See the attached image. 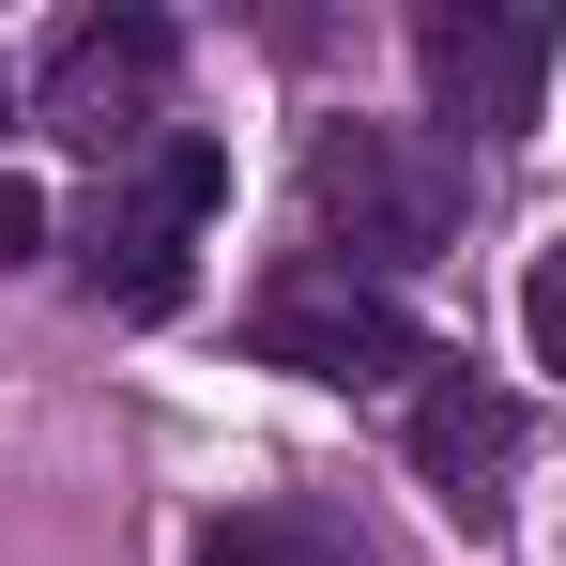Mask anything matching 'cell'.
Returning a JSON list of instances; mask_svg holds the SVG:
<instances>
[{
  "instance_id": "cell-2",
  "label": "cell",
  "mask_w": 566,
  "mask_h": 566,
  "mask_svg": "<svg viewBox=\"0 0 566 566\" xmlns=\"http://www.w3.org/2000/svg\"><path fill=\"white\" fill-rule=\"evenodd\" d=\"M214 199H230V154H214L199 123H169V138H154L138 169H107V199L77 214L93 291H107V306H138V322H154V306H185V230L214 214Z\"/></svg>"
},
{
  "instance_id": "cell-5",
  "label": "cell",
  "mask_w": 566,
  "mask_h": 566,
  "mask_svg": "<svg viewBox=\"0 0 566 566\" xmlns=\"http://www.w3.org/2000/svg\"><path fill=\"white\" fill-rule=\"evenodd\" d=\"M169 62H185V31L169 15H77L62 46H46V123L77 138V154H123L138 123H154V93H169Z\"/></svg>"
},
{
  "instance_id": "cell-3",
  "label": "cell",
  "mask_w": 566,
  "mask_h": 566,
  "mask_svg": "<svg viewBox=\"0 0 566 566\" xmlns=\"http://www.w3.org/2000/svg\"><path fill=\"white\" fill-rule=\"evenodd\" d=\"M552 0H413V77L444 138H521L552 93Z\"/></svg>"
},
{
  "instance_id": "cell-8",
  "label": "cell",
  "mask_w": 566,
  "mask_h": 566,
  "mask_svg": "<svg viewBox=\"0 0 566 566\" xmlns=\"http://www.w3.org/2000/svg\"><path fill=\"white\" fill-rule=\"evenodd\" d=\"M521 337H536V368L566 382V245H536V276H521Z\"/></svg>"
},
{
  "instance_id": "cell-4",
  "label": "cell",
  "mask_w": 566,
  "mask_h": 566,
  "mask_svg": "<svg viewBox=\"0 0 566 566\" xmlns=\"http://www.w3.org/2000/svg\"><path fill=\"white\" fill-rule=\"evenodd\" d=\"M245 353L291 368V382H337V398L429 368V337H413V322H398V291H368V276H276L261 306H245Z\"/></svg>"
},
{
  "instance_id": "cell-10",
  "label": "cell",
  "mask_w": 566,
  "mask_h": 566,
  "mask_svg": "<svg viewBox=\"0 0 566 566\" xmlns=\"http://www.w3.org/2000/svg\"><path fill=\"white\" fill-rule=\"evenodd\" d=\"M0 107H15V77H0Z\"/></svg>"
},
{
  "instance_id": "cell-1",
  "label": "cell",
  "mask_w": 566,
  "mask_h": 566,
  "mask_svg": "<svg viewBox=\"0 0 566 566\" xmlns=\"http://www.w3.org/2000/svg\"><path fill=\"white\" fill-rule=\"evenodd\" d=\"M306 214H322V245H337V276H413V261H444L474 214V169L460 138H413V123H322L306 138Z\"/></svg>"
},
{
  "instance_id": "cell-9",
  "label": "cell",
  "mask_w": 566,
  "mask_h": 566,
  "mask_svg": "<svg viewBox=\"0 0 566 566\" xmlns=\"http://www.w3.org/2000/svg\"><path fill=\"white\" fill-rule=\"evenodd\" d=\"M46 230H62L46 185H0V276H15V261H46Z\"/></svg>"
},
{
  "instance_id": "cell-6",
  "label": "cell",
  "mask_w": 566,
  "mask_h": 566,
  "mask_svg": "<svg viewBox=\"0 0 566 566\" xmlns=\"http://www.w3.org/2000/svg\"><path fill=\"white\" fill-rule=\"evenodd\" d=\"M505 460H521V398H505V382H474V368L413 382V474H429V505H444L460 536L505 521Z\"/></svg>"
},
{
  "instance_id": "cell-7",
  "label": "cell",
  "mask_w": 566,
  "mask_h": 566,
  "mask_svg": "<svg viewBox=\"0 0 566 566\" xmlns=\"http://www.w3.org/2000/svg\"><path fill=\"white\" fill-rule=\"evenodd\" d=\"M199 566H368L322 505H230L214 536H199Z\"/></svg>"
}]
</instances>
